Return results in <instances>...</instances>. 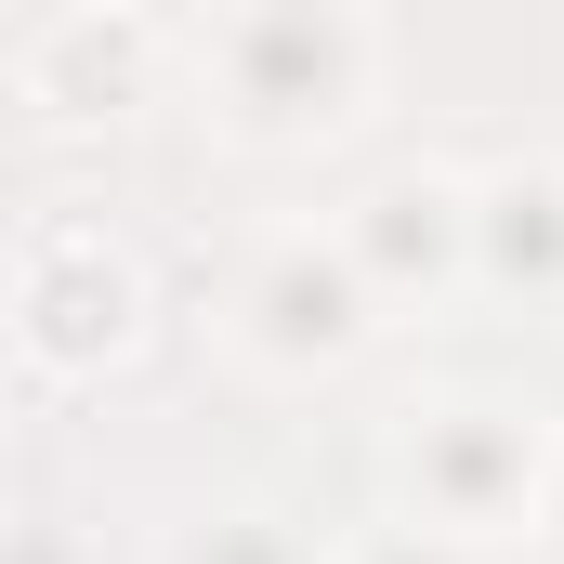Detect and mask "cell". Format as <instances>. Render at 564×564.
Instances as JSON below:
<instances>
[{"mask_svg":"<svg viewBox=\"0 0 564 564\" xmlns=\"http://www.w3.org/2000/svg\"><path fill=\"white\" fill-rule=\"evenodd\" d=\"M197 66H210V106L250 144H315L368 93V26H355V0H237Z\"/></svg>","mask_w":564,"mask_h":564,"instance_id":"6da1fadb","label":"cell"},{"mask_svg":"<svg viewBox=\"0 0 564 564\" xmlns=\"http://www.w3.org/2000/svg\"><path fill=\"white\" fill-rule=\"evenodd\" d=\"M13 93L40 106V119H119V106H144L158 93V13H132V0H79V13H53L26 53H13Z\"/></svg>","mask_w":564,"mask_h":564,"instance_id":"5b68a950","label":"cell"},{"mask_svg":"<svg viewBox=\"0 0 564 564\" xmlns=\"http://www.w3.org/2000/svg\"><path fill=\"white\" fill-rule=\"evenodd\" d=\"M459 552H473V539H446V525H421V512H408V525H368L341 564H459Z\"/></svg>","mask_w":564,"mask_h":564,"instance_id":"9c48e42d","label":"cell"},{"mask_svg":"<svg viewBox=\"0 0 564 564\" xmlns=\"http://www.w3.org/2000/svg\"><path fill=\"white\" fill-rule=\"evenodd\" d=\"M394 486H408V512L446 525V539H499L539 499V433H525V408H499V394H446V408H421V421L394 433Z\"/></svg>","mask_w":564,"mask_h":564,"instance_id":"3957f363","label":"cell"},{"mask_svg":"<svg viewBox=\"0 0 564 564\" xmlns=\"http://www.w3.org/2000/svg\"><path fill=\"white\" fill-rule=\"evenodd\" d=\"M171 564H302V552H289L263 512H224V525H197V539H184Z\"/></svg>","mask_w":564,"mask_h":564,"instance_id":"ba28073f","label":"cell"},{"mask_svg":"<svg viewBox=\"0 0 564 564\" xmlns=\"http://www.w3.org/2000/svg\"><path fill=\"white\" fill-rule=\"evenodd\" d=\"M473 263L499 289H564V171H499L473 197Z\"/></svg>","mask_w":564,"mask_h":564,"instance_id":"52a82bcc","label":"cell"},{"mask_svg":"<svg viewBox=\"0 0 564 564\" xmlns=\"http://www.w3.org/2000/svg\"><path fill=\"white\" fill-rule=\"evenodd\" d=\"M355 263H368L381 289L459 276V263H473V197H459V184H433V171H394V184L355 210Z\"/></svg>","mask_w":564,"mask_h":564,"instance_id":"8992f818","label":"cell"},{"mask_svg":"<svg viewBox=\"0 0 564 564\" xmlns=\"http://www.w3.org/2000/svg\"><path fill=\"white\" fill-rule=\"evenodd\" d=\"M144 328V263L93 224V210H26L13 224V355L26 368H106V355H132Z\"/></svg>","mask_w":564,"mask_h":564,"instance_id":"7a4b0ae2","label":"cell"},{"mask_svg":"<svg viewBox=\"0 0 564 564\" xmlns=\"http://www.w3.org/2000/svg\"><path fill=\"white\" fill-rule=\"evenodd\" d=\"M368 263H355V237H276L250 276H237V341L263 355V368H328V355H355L368 341Z\"/></svg>","mask_w":564,"mask_h":564,"instance_id":"277c9868","label":"cell"}]
</instances>
